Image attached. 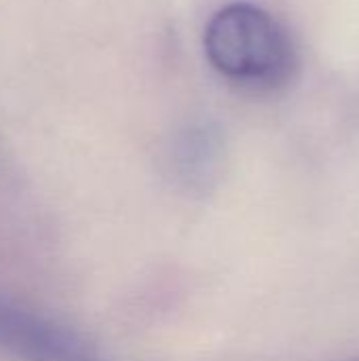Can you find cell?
Here are the masks:
<instances>
[{
  "label": "cell",
  "mask_w": 359,
  "mask_h": 361,
  "mask_svg": "<svg viewBox=\"0 0 359 361\" xmlns=\"http://www.w3.org/2000/svg\"><path fill=\"white\" fill-rule=\"evenodd\" d=\"M203 47L207 61L222 78L252 93H275L294 78L298 68L288 30L250 2H233L214 13Z\"/></svg>",
  "instance_id": "1"
},
{
  "label": "cell",
  "mask_w": 359,
  "mask_h": 361,
  "mask_svg": "<svg viewBox=\"0 0 359 361\" xmlns=\"http://www.w3.org/2000/svg\"><path fill=\"white\" fill-rule=\"evenodd\" d=\"M347 361H359V357H355V360H347Z\"/></svg>",
  "instance_id": "4"
},
{
  "label": "cell",
  "mask_w": 359,
  "mask_h": 361,
  "mask_svg": "<svg viewBox=\"0 0 359 361\" xmlns=\"http://www.w3.org/2000/svg\"><path fill=\"white\" fill-rule=\"evenodd\" d=\"M0 351L15 361H118L74 326L4 294H0Z\"/></svg>",
  "instance_id": "2"
},
{
  "label": "cell",
  "mask_w": 359,
  "mask_h": 361,
  "mask_svg": "<svg viewBox=\"0 0 359 361\" xmlns=\"http://www.w3.org/2000/svg\"><path fill=\"white\" fill-rule=\"evenodd\" d=\"M226 146L212 123H193L180 129L165 152V171L176 188L203 197L216 188L224 167Z\"/></svg>",
  "instance_id": "3"
}]
</instances>
